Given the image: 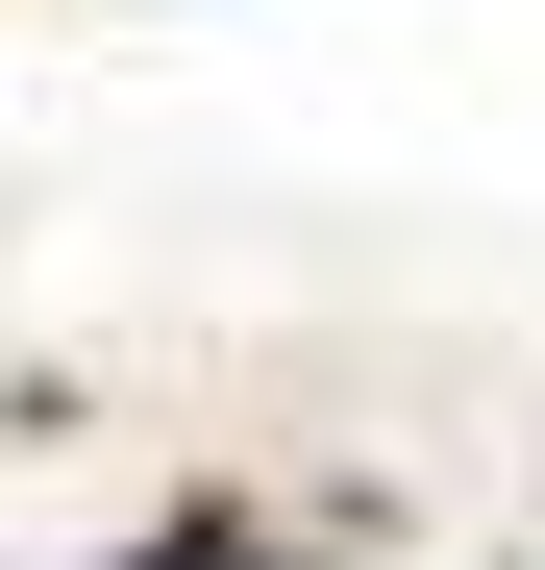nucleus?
I'll list each match as a JSON object with an SVG mask.
<instances>
[{"instance_id": "f257e3e1", "label": "nucleus", "mask_w": 545, "mask_h": 570, "mask_svg": "<svg viewBox=\"0 0 545 570\" xmlns=\"http://www.w3.org/2000/svg\"><path fill=\"white\" fill-rule=\"evenodd\" d=\"M125 570H272V546H248V521H149Z\"/></svg>"}]
</instances>
